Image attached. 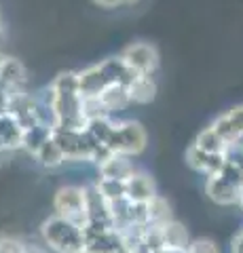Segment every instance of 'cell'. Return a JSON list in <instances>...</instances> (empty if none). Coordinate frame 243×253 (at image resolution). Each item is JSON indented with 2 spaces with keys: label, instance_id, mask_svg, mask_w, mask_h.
I'll list each match as a JSON object with an SVG mask.
<instances>
[{
  "label": "cell",
  "instance_id": "obj_1",
  "mask_svg": "<svg viewBox=\"0 0 243 253\" xmlns=\"http://www.w3.org/2000/svg\"><path fill=\"white\" fill-rule=\"evenodd\" d=\"M51 110L55 114V126L59 129H85L87 121L83 116V95L78 89V72H61L53 78Z\"/></svg>",
  "mask_w": 243,
  "mask_h": 253
},
{
  "label": "cell",
  "instance_id": "obj_2",
  "mask_svg": "<svg viewBox=\"0 0 243 253\" xmlns=\"http://www.w3.org/2000/svg\"><path fill=\"white\" fill-rule=\"evenodd\" d=\"M138 74L123 61V57H110L96 63V66L85 68L78 72V89H81L83 97H91V95H99L108 84H131V81Z\"/></svg>",
  "mask_w": 243,
  "mask_h": 253
},
{
  "label": "cell",
  "instance_id": "obj_3",
  "mask_svg": "<svg viewBox=\"0 0 243 253\" xmlns=\"http://www.w3.org/2000/svg\"><path fill=\"white\" fill-rule=\"evenodd\" d=\"M41 239L51 253H85L83 226L61 215H51L43 221Z\"/></svg>",
  "mask_w": 243,
  "mask_h": 253
},
{
  "label": "cell",
  "instance_id": "obj_4",
  "mask_svg": "<svg viewBox=\"0 0 243 253\" xmlns=\"http://www.w3.org/2000/svg\"><path fill=\"white\" fill-rule=\"evenodd\" d=\"M148 144V135L146 129L136 121H123V123H114V131L110 139H108V148L114 154H123V156H140L146 150Z\"/></svg>",
  "mask_w": 243,
  "mask_h": 253
},
{
  "label": "cell",
  "instance_id": "obj_5",
  "mask_svg": "<svg viewBox=\"0 0 243 253\" xmlns=\"http://www.w3.org/2000/svg\"><path fill=\"white\" fill-rule=\"evenodd\" d=\"M53 211L78 226L87 224V205H85V188L61 186L53 196Z\"/></svg>",
  "mask_w": 243,
  "mask_h": 253
},
{
  "label": "cell",
  "instance_id": "obj_6",
  "mask_svg": "<svg viewBox=\"0 0 243 253\" xmlns=\"http://www.w3.org/2000/svg\"><path fill=\"white\" fill-rule=\"evenodd\" d=\"M53 139L57 141L68 161H89L96 144L85 129H53Z\"/></svg>",
  "mask_w": 243,
  "mask_h": 253
},
{
  "label": "cell",
  "instance_id": "obj_7",
  "mask_svg": "<svg viewBox=\"0 0 243 253\" xmlns=\"http://www.w3.org/2000/svg\"><path fill=\"white\" fill-rule=\"evenodd\" d=\"M121 57L136 74L152 76L159 68V51L148 42H131L121 51Z\"/></svg>",
  "mask_w": 243,
  "mask_h": 253
},
{
  "label": "cell",
  "instance_id": "obj_8",
  "mask_svg": "<svg viewBox=\"0 0 243 253\" xmlns=\"http://www.w3.org/2000/svg\"><path fill=\"white\" fill-rule=\"evenodd\" d=\"M9 114L17 118V121L26 126V129L41 125V104H38L36 95L28 93V91L11 93Z\"/></svg>",
  "mask_w": 243,
  "mask_h": 253
},
{
  "label": "cell",
  "instance_id": "obj_9",
  "mask_svg": "<svg viewBox=\"0 0 243 253\" xmlns=\"http://www.w3.org/2000/svg\"><path fill=\"white\" fill-rule=\"evenodd\" d=\"M85 205H87V224H96V226H114L112 219V211H110V203L97 184L85 188Z\"/></svg>",
  "mask_w": 243,
  "mask_h": 253
},
{
  "label": "cell",
  "instance_id": "obj_10",
  "mask_svg": "<svg viewBox=\"0 0 243 253\" xmlns=\"http://www.w3.org/2000/svg\"><path fill=\"white\" fill-rule=\"evenodd\" d=\"M205 192L218 205H235V203H239L241 186L231 181L229 177H224L222 173H216V175H207Z\"/></svg>",
  "mask_w": 243,
  "mask_h": 253
},
{
  "label": "cell",
  "instance_id": "obj_11",
  "mask_svg": "<svg viewBox=\"0 0 243 253\" xmlns=\"http://www.w3.org/2000/svg\"><path fill=\"white\" fill-rule=\"evenodd\" d=\"M211 126L218 131L229 146H235L239 139H243V104L241 106H235L233 110H229L226 114L218 116Z\"/></svg>",
  "mask_w": 243,
  "mask_h": 253
},
{
  "label": "cell",
  "instance_id": "obj_12",
  "mask_svg": "<svg viewBox=\"0 0 243 253\" xmlns=\"http://www.w3.org/2000/svg\"><path fill=\"white\" fill-rule=\"evenodd\" d=\"M26 126L9 112L0 114V154H9L15 150H23Z\"/></svg>",
  "mask_w": 243,
  "mask_h": 253
},
{
  "label": "cell",
  "instance_id": "obj_13",
  "mask_svg": "<svg viewBox=\"0 0 243 253\" xmlns=\"http://www.w3.org/2000/svg\"><path fill=\"white\" fill-rule=\"evenodd\" d=\"M186 165L199 173H205V175H216V173H222L224 165H226V156L224 154H209L193 144L186 150Z\"/></svg>",
  "mask_w": 243,
  "mask_h": 253
},
{
  "label": "cell",
  "instance_id": "obj_14",
  "mask_svg": "<svg viewBox=\"0 0 243 253\" xmlns=\"http://www.w3.org/2000/svg\"><path fill=\"white\" fill-rule=\"evenodd\" d=\"M26 83H28V72L26 66L6 55L2 66H0V86L9 93H17V91H26Z\"/></svg>",
  "mask_w": 243,
  "mask_h": 253
},
{
  "label": "cell",
  "instance_id": "obj_15",
  "mask_svg": "<svg viewBox=\"0 0 243 253\" xmlns=\"http://www.w3.org/2000/svg\"><path fill=\"white\" fill-rule=\"evenodd\" d=\"M125 188H127V199L131 203H148L156 196L154 179L150 175H146V173H140V171H136L127 181H125Z\"/></svg>",
  "mask_w": 243,
  "mask_h": 253
},
{
  "label": "cell",
  "instance_id": "obj_16",
  "mask_svg": "<svg viewBox=\"0 0 243 253\" xmlns=\"http://www.w3.org/2000/svg\"><path fill=\"white\" fill-rule=\"evenodd\" d=\"M97 171H99V179H119V181H127L136 173L129 156L123 154H112L110 158H106L101 165H97Z\"/></svg>",
  "mask_w": 243,
  "mask_h": 253
},
{
  "label": "cell",
  "instance_id": "obj_17",
  "mask_svg": "<svg viewBox=\"0 0 243 253\" xmlns=\"http://www.w3.org/2000/svg\"><path fill=\"white\" fill-rule=\"evenodd\" d=\"M97 97L101 99V104H104V108L108 110V114L121 112V110H125L131 104L127 84H108Z\"/></svg>",
  "mask_w": 243,
  "mask_h": 253
},
{
  "label": "cell",
  "instance_id": "obj_18",
  "mask_svg": "<svg viewBox=\"0 0 243 253\" xmlns=\"http://www.w3.org/2000/svg\"><path fill=\"white\" fill-rule=\"evenodd\" d=\"M161 230H163V241H165L167 251H188L191 239H188L186 228L180 224V221L171 219L165 226H161Z\"/></svg>",
  "mask_w": 243,
  "mask_h": 253
},
{
  "label": "cell",
  "instance_id": "obj_19",
  "mask_svg": "<svg viewBox=\"0 0 243 253\" xmlns=\"http://www.w3.org/2000/svg\"><path fill=\"white\" fill-rule=\"evenodd\" d=\"M129 97L131 104L146 106L156 97V84L152 81V76H142L138 74L129 84Z\"/></svg>",
  "mask_w": 243,
  "mask_h": 253
},
{
  "label": "cell",
  "instance_id": "obj_20",
  "mask_svg": "<svg viewBox=\"0 0 243 253\" xmlns=\"http://www.w3.org/2000/svg\"><path fill=\"white\" fill-rule=\"evenodd\" d=\"M171 219H174L171 217V205L161 194H156L154 199L146 203V224L148 226H165Z\"/></svg>",
  "mask_w": 243,
  "mask_h": 253
},
{
  "label": "cell",
  "instance_id": "obj_21",
  "mask_svg": "<svg viewBox=\"0 0 243 253\" xmlns=\"http://www.w3.org/2000/svg\"><path fill=\"white\" fill-rule=\"evenodd\" d=\"M51 135H53V129L47 125L30 126V129H26V135H23V150H26L28 154L36 156L38 150L51 139Z\"/></svg>",
  "mask_w": 243,
  "mask_h": 253
},
{
  "label": "cell",
  "instance_id": "obj_22",
  "mask_svg": "<svg viewBox=\"0 0 243 253\" xmlns=\"http://www.w3.org/2000/svg\"><path fill=\"white\" fill-rule=\"evenodd\" d=\"M194 146L201 148V150H205V152H209V154H226V152H229V148H231L220 135H218V131L211 125L207 126V129H203L197 135V139H194Z\"/></svg>",
  "mask_w": 243,
  "mask_h": 253
},
{
  "label": "cell",
  "instance_id": "obj_23",
  "mask_svg": "<svg viewBox=\"0 0 243 253\" xmlns=\"http://www.w3.org/2000/svg\"><path fill=\"white\" fill-rule=\"evenodd\" d=\"M36 161L43 165V167H47V169H57V167H61L68 158H66V154L61 152V148L57 146V141L53 139V135H51V139L47 141V144L38 150V154H36Z\"/></svg>",
  "mask_w": 243,
  "mask_h": 253
},
{
  "label": "cell",
  "instance_id": "obj_24",
  "mask_svg": "<svg viewBox=\"0 0 243 253\" xmlns=\"http://www.w3.org/2000/svg\"><path fill=\"white\" fill-rule=\"evenodd\" d=\"M83 116L87 123H91V121H97V118H106L110 114H108V110L104 108L97 95H91V97H83Z\"/></svg>",
  "mask_w": 243,
  "mask_h": 253
},
{
  "label": "cell",
  "instance_id": "obj_25",
  "mask_svg": "<svg viewBox=\"0 0 243 253\" xmlns=\"http://www.w3.org/2000/svg\"><path fill=\"white\" fill-rule=\"evenodd\" d=\"M97 188L101 190V194L108 199V203L119 201L127 196V188H125V181L119 179H97Z\"/></svg>",
  "mask_w": 243,
  "mask_h": 253
},
{
  "label": "cell",
  "instance_id": "obj_26",
  "mask_svg": "<svg viewBox=\"0 0 243 253\" xmlns=\"http://www.w3.org/2000/svg\"><path fill=\"white\" fill-rule=\"evenodd\" d=\"M28 243L15 236H0V253H26Z\"/></svg>",
  "mask_w": 243,
  "mask_h": 253
},
{
  "label": "cell",
  "instance_id": "obj_27",
  "mask_svg": "<svg viewBox=\"0 0 243 253\" xmlns=\"http://www.w3.org/2000/svg\"><path fill=\"white\" fill-rule=\"evenodd\" d=\"M188 253H220L218 245L209 239H197L191 241V247H188Z\"/></svg>",
  "mask_w": 243,
  "mask_h": 253
},
{
  "label": "cell",
  "instance_id": "obj_28",
  "mask_svg": "<svg viewBox=\"0 0 243 253\" xmlns=\"http://www.w3.org/2000/svg\"><path fill=\"white\" fill-rule=\"evenodd\" d=\"M9 101H11V93L4 91L2 86H0V114L9 112Z\"/></svg>",
  "mask_w": 243,
  "mask_h": 253
},
{
  "label": "cell",
  "instance_id": "obj_29",
  "mask_svg": "<svg viewBox=\"0 0 243 253\" xmlns=\"http://www.w3.org/2000/svg\"><path fill=\"white\" fill-rule=\"evenodd\" d=\"M91 2L101 6V9H116V6H121V0H91Z\"/></svg>",
  "mask_w": 243,
  "mask_h": 253
},
{
  "label": "cell",
  "instance_id": "obj_30",
  "mask_svg": "<svg viewBox=\"0 0 243 253\" xmlns=\"http://www.w3.org/2000/svg\"><path fill=\"white\" fill-rule=\"evenodd\" d=\"M233 253H243V232L233 241Z\"/></svg>",
  "mask_w": 243,
  "mask_h": 253
},
{
  "label": "cell",
  "instance_id": "obj_31",
  "mask_svg": "<svg viewBox=\"0 0 243 253\" xmlns=\"http://www.w3.org/2000/svg\"><path fill=\"white\" fill-rule=\"evenodd\" d=\"M2 38H4V28H2V21H0V42H2Z\"/></svg>",
  "mask_w": 243,
  "mask_h": 253
},
{
  "label": "cell",
  "instance_id": "obj_32",
  "mask_svg": "<svg viewBox=\"0 0 243 253\" xmlns=\"http://www.w3.org/2000/svg\"><path fill=\"white\" fill-rule=\"evenodd\" d=\"M138 0H121V4H136Z\"/></svg>",
  "mask_w": 243,
  "mask_h": 253
},
{
  "label": "cell",
  "instance_id": "obj_33",
  "mask_svg": "<svg viewBox=\"0 0 243 253\" xmlns=\"http://www.w3.org/2000/svg\"><path fill=\"white\" fill-rule=\"evenodd\" d=\"M4 57H6V55H4V53H0V66H2V61H4Z\"/></svg>",
  "mask_w": 243,
  "mask_h": 253
},
{
  "label": "cell",
  "instance_id": "obj_34",
  "mask_svg": "<svg viewBox=\"0 0 243 253\" xmlns=\"http://www.w3.org/2000/svg\"><path fill=\"white\" fill-rule=\"evenodd\" d=\"M167 253H188V251H167Z\"/></svg>",
  "mask_w": 243,
  "mask_h": 253
},
{
  "label": "cell",
  "instance_id": "obj_35",
  "mask_svg": "<svg viewBox=\"0 0 243 253\" xmlns=\"http://www.w3.org/2000/svg\"><path fill=\"white\" fill-rule=\"evenodd\" d=\"M0 156H2V154H0Z\"/></svg>",
  "mask_w": 243,
  "mask_h": 253
}]
</instances>
